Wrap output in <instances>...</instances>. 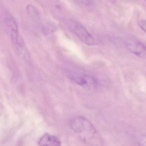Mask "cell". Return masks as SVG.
<instances>
[{
	"mask_svg": "<svg viewBox=\"0 0 146 146\" xmlns=\"http://www.w3.org/2000/svg\"><path fill=\"white\" fill-rule=\"evenodd\" d=\"M71 127L81 140L89 146H104V141L99 133L86 118L75 117L71 121Z\"/></svg>",
	"mask_w": 146,
	"mask_h": 146,
	"instance_id": "obj_1",
	"label": "cell"
},
{
	"mask_svg": "<svg viewBox=\"0 0 146 146\" xmlns=\"http://www.w3.org/2000/svg\"><path fill=\"white\" fill-rule=\"evenodd\" d=\"M68 26L82 42L88 45L94 44V38L80 23L74 20H70L68 22Z\"/></svg>",
	"mask_w": 146,
	"mask_h": 146,
	"instance_id": "obj_2",
	"label": "cell"
},
{
	"mask_svg": "<svg viewBox=\"0 0 146 146\" xmlns=\"http://www.w3.org/2000/svg\"><path fill=\"white\" fill-rule=\"evenodd\" d=\"M3 19L14 47L16 48L22 41L19 35V28L16 20L13 15L7 12H5L3 14Z\"/></svg>",
	"mask_w": 146,
	"mask_h": 146,
	"instance_id": "obj_3",
	"label": "cell"
},
{
	"mask_svg": "<svg viewBox=\"0 0 146 146\" xmlns=\"http://www.w3.org/2000/svg\"><path fill=\"white\" fill-rule=\"evenodd\" d=\"M66 74L71 80L80 86L88 85L90 82L92 84L95 82V80L93 77L85 74L77 68H68L66 71Z\"/></svg>",
	"mask_w": 146,
	"mask_h": 146,
	"instance_id": "obj_4",
	"label": "cell"
},
{
	"mask_svg": "<svg viewBox=\"0 0 146 146\" xmlns=\"http://www.w3.org/2000/svg\"><path fill=\"white\" fill-rule=\"evenodd\" d=\"M125 45L132 54L141 58H146V46L139 40L129 38L125 41Z\"/></svg>",
	"mask_w": 146,
	"mask_h": 146,
	"instance_id": "obj_5",
	"label": "cell"
},
{
	"mask_svg": "<svg viewBox=\"0 0 146 146\" xmlns=\"http://www.w3.org/2000/svg\"><path fill=\"white\" fill-rule=\"evenodd\" d=\"M38 144L40 146H60L61 142L56 136L46 133L39 139Z\"/></svg>",
	"mask_w": 146,
	"mask_h": 146,
	"instance_id": "obj_6",
	"label": "cell"
},
{
	"mask_svg": "<svg viewBox=\"0 0 146 146\" xmlns=\"http://www.w3.org/2000/svg\"><path fill=\"white\" fill-rule=\"evenodd\" d=\"M27 12L28 15L33 19L37 20L40 18L39 11L34 6L29 4L27 6Z\"/></svg>",
	"mask_w": 146,
	"mask_h": 146,
	"instance_id": "obj_7",
	"label": "cell"
},
{
	"mask_svg": "<svg viewBox=\"0 0 146 146\" xmlns=\"http://www.w3.org/2000/svg\"><path fill=\"white\" fill-rule=\"evenodd\" d=\"M77 4L81 6L87 7L92 3V0H74Z\"/></svg>",
	"mask_w": 146,
	"mask_h": 146,
	"instance_id": "obj_8",
	"label": "cell"
},
{
	"mask_svg": "<svg viewBox=\"0 0 146 146\" xmlns=\"http://www.w3.org/2000/svg\"><path fill=\"white\" fill-rule=\"evenodd\" d=\"M138 146H146V134L143 135L140 138Z\"/></svg>",
	"mask_w": 146,
	"mask_h": 146,
	"instance_id": "obj_9",
	"label": "cell"
},
{
	"mask_svg": "<svg viewBox=\"0 0 146 146\" xmlns=\"http://www.w3.org/2000/svg\"><path fill=\"white\" fill-rule=\"evenodd\" d=\"M139 27L146 33V20H141L138 22Z\"/></svg>",
	"mask_w": 146,
	"mask_h": 146,
	"instance_id": "obj_10",
	"label": "cell"
},
{
	"mask_svg": "<svg viewBox=\"0 0 146 146\" xmlns=\"http://www.w3.org/2000/svg\"><path fill=\"white\" fill-rule=\"evenodd\" d=\"M3 110V106L2 104L0 102V116L2 114Z\"/></svg>",
	"mask_w": 146,
	"mask_h": 146,
	"instance_id": "obj_11",
	"label": "cell"
}]
</instances>
